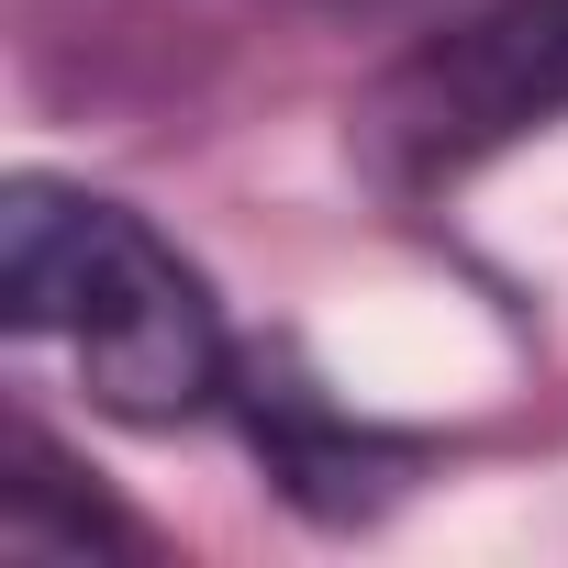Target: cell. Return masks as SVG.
I'll list each match as a JSON object with an SVG mask.
<instances>
[{
	"mask_svg": "<svg viewBox=\"0 0 568 568\" xmlns=\"http://www.w3.org/2000/svg\"><path fill=\"white\" fill-rule=\"evenodd\" d=\"M0 324L68 357V379L123 424H190L223 390V313L123 201L23 179L0 212Z\"/></svg>",
	"mask_w": 568,
	"mask_h": 568,
	"instance_id": "cell-1",
	"label": "cell"
},
{
	"mask_svg": "<svg viewBox=\"0 0 568 568\" xmlns=\"http://www.w3.org/2000/svg\"><path fill=\"white\" fill-rule=\"evenodd\" d=\"M546 123H568V0H490L368 90L357 145L379 179L435 190Z\"/></svg>",
	"mask_w": 568,
	"mask_h": 568,
	"instance_id": "cell-2",
	"label": "cell"
}]
</instances>
